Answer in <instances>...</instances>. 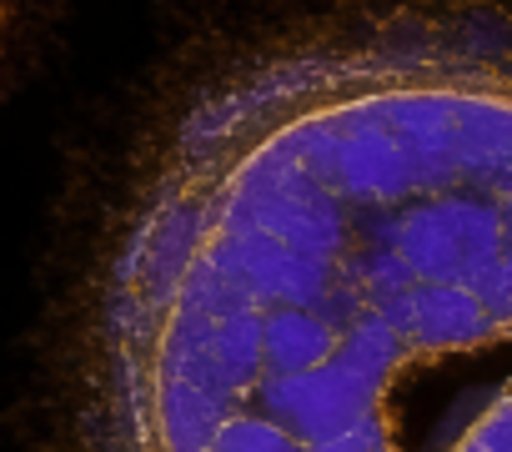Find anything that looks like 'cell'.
Instances as JSON below:
<instances>
[{
    "label": "cell",
    "instance_id": "cell-1",
    "mask_svg": "<svg viewBox=\"0 0 512 452\" xmlns=\"http://www.w3.org/2000/svg\"><path fill=\"white\" fill-rule=\"evenodd\" d=\"M512 342V6L397 0L246 56L136 181L91 452H402L392 387Z\"/></svg>",
    "mask_w": 512,
    "mask_h": 452
},
{
    "label": "cell",
    "instance_id": "cell-2",
    "mask_svg": "<svg viewBox=\"0 0 512 452\" xmlns=\"http://www.w3.org/2000/svg\"><path fill=\"white\" fill-rule=\"evenodd\" d=\"M447 452H512V382L457 432Z\"/></svg>",
    "mask_w": 512,
    "mask_h": 452
}]
</instances>
